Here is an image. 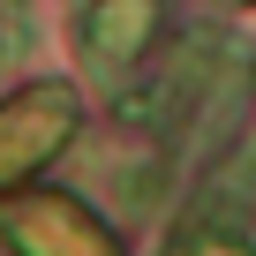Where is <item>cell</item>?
<instances>
[{
    "instance_id": "7a4b0ae2",
    "label": "cell",
    "mask_w": 256,
    "mask_h": 256,
    "mask_svg": "<svg viewBox=\"0 0 256 256\" xmlns=\"http://www.w3.org/2000/svg\"><path fill=\"white\" fill-rule=\"evenodd\" d=\"M151 38H158V0H90V16H83V53L106 76L128 68Z\"/></svg>"
},
{
    "instance_id": "5b68a950",
    "label": "cell",
    "mask_w": 256,
    "mask_h": 256,
    "mask_svg": "<svg viewBox=\"0 0 256 256\" xmlns=\"http://www.w3.org/2000/svg\"><path fill=\"white\" fill-rule=\"evenodd\" d=\"M234 8H256V0H234Z\"/></svg>"
},
{
    "instance_id": "277c9868",
    "label": "cell",
    "mask_w": 256,
    "mask_h": 256,
    "mask_svg": "<svg viewBox=\"0 0 256 256\" xmlns=\"http://www.w3.org/2000/svg\"><path fill=\"white\" fill-rule=\"evenodd\" d=\"M8 53H16V38H8V16H0V60H8Z\"/></svg>"
},
{
    "instance_id": "6da1fadb",
    "label": "cell",
    "mask_w": 256,
    "mask_h": 256,
    "mask_svg": "<svg viewBox=\"0 0 256 256\" xmlns=\"http://www.w3.org/2000/svg\"><path fill=\"white\" fill-rule=\"evenodd\" d=\"M76 136V98L68 90H23V106H0V181H16L46 151Z\"/></svg>"
},
{
    "instance_id": "3957f363",
    "label": "cell",
    "mask_w": 256,
    "mask_h": 256,
    "mask_svg": "<svg viewBox=\"0 0 256 256\" xmlns=\"http://www.w3.org/2000/svg\"><path fill=\"white\" fill-rule=\"evenodd\" d=\"M8 241L23 256H113V241L76 211V204H23L8 218Z\"/></svg>"
}]
</instances>
